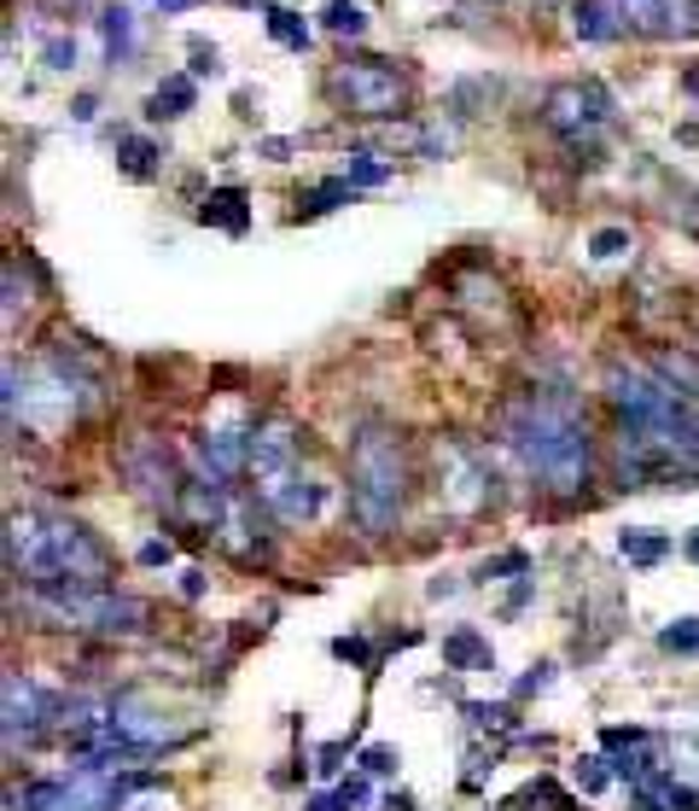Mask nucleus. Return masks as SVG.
<instances>
[{
	"label": "nucleus",
	"mask_w": 699,
	"mask_h": 811,
	"mask_svg": "<svg viewBox=\"0 0 699 811\" xmlns=\"http://www.w3.org/2000/svg\"><path fill=\"white\" fill-rule=\"evenodd\" d=\"M7 561L30 584H94V590H111L106 543L65 514H41V509L12 514L7 520Z\"/></svg>",
	"instance_id": "1"
},
{
	"label": "nucleus",
	"mask_w": 699,
	"mask_h": 811,
	"mask_svg": "<svg viewBox=\"0 0 699 811\" xmlns=\"http://www.w3.org/2000/svg\"><path fill=\"white\" fill-rule=\"evenodd\" d=\"M507 444L548 491H583L589 484V427L566 403H519L507 415Z\"/></svg>",
	"instance_id": "2"
},
{
	"label": "nucleus",
	"mask_w": 699,
	"mask_h": 811,
	"mask_svg": "<svg viewBox=\"0 0 699 811\" xmlns=\"http://www.w3.org/2000/svg\"><path fill=\"white\" fill-rule=\"evenodd\" d=\"M408 497V461L402 444L385 427H362L356 444H350V514H356L362 532H390L402 514Z\"/></svg>",
	"instance_id": "3"
},
{
	"label": "nucleus",
	"mask_w": 699,
	"mask_h": 811,
	"mask_svg": "<svg viewBox=\"0 0 699 811\" xmlns=\"http://www.w3.org/2000/svg\"><path fill=\"white\" fill-rule=\"evenodd\" d=\"M333 88H338V99H344L356 117H397L402 99H408L402 76L390 71V65H374V58H362V65H344V71L333 76Z\"/></svg>",
	"instance_id": "4"
},
{
	"label": "nucleus",
	"mask_w": 699,
	"mask_h": 811,
	"mask_svg": "<svg viewBox=\"0 0 699 811\" xmlns=\"http://www.w3.org/2000/svg\"><path fill=\"white\" fill-rule=\"evenodd\" d=\"M606 111H612V99L594 88V83H560L548 99H542V117H548V129H560V135H583V129H601L606 124Z\"/></svg>",
	"instance_id": "5"
},
{
	"label": "nucleus",
	"mask_w": 699,
	"mask_h": 811,
	"mask_svg": "<svg viewBox=\"0 0 699 811\" xmlns=\"http://www.w3.org/2000/svg\"><path fill=\"white\" fill-rule=\"evenodd\" d=\"M251 473L262 491H275L280 479L298 473V433L286 427V420H269V427L251 433Z\"/></svg>",
	"instance_id": "6"
},
{
	"label": "nucleus",
	"mask_w": 699,
	"mask_h": 811,
	"mask_svg": "<svg viewBox=\"0 0 699 811\" xmlns=\"http://www.w3.org/2000/svg\"><path fill=\"white\" fill-rule=\"evenodd\" d=\"M53 695H41V689L24 677V672H7V747H18V736H35L41 724H47V713H53Z\"/></svg>",
	"instance_id": "7"
},
{
	"label": "nucleus",
	"mask_w": 699,
	"mask_h": 811,
	"mask_svg": "<svg viewBox=\"0 0 699 811\" xmlns=\"http://www.w3.org/2000/svg\"><path fill=\"white\" fill-rule=\"evenodd\" d=\"M443 456L455 461V479H443L438 491H449V502H455V509H478V502L490 497V468H484L472 450H461V444H449Z\"/></svg>",
	"instance_id": "8"
},
{
	"label": "nucleus",
	"mask_w": 699,
	"mask_h": 811,
	"mask_svg": "<svg viewBox=\"0 0 699 811\" xmlns=\"http://www.w3.org/2000/svg\"><path fill=\"white\" fill-rule=\"evenodd\" d=\"M443 660L455 665V672H466V665H478V672H490L496 665V654H490V642L478 637V631H455L443 642Z\"/></svg>",
	"instance_id": "9"
},
{
	"label": "nucleus",
	"mask_w": 699,
	"mask_h": 811,
	"mask_svg": "<svg viewBox=\"0 0 699 811\" xmlns=\"http://www.w3.org/2000/svg\"><path fill=\"white\" fill-rule=\"evenodd\" d=\"M619 555L635 561V566H659V561L670 555V537H665V532H647V525H635V532L619 537Z\"/></svg>",
	"instance_id": "10"
},
{
	"label": "nucleus",
	"mask_w": 699,
	"mask_h": 811,
	"mask_svg": "<svg viewBox=\"0 0 699 811\" xmlns=\"http://www.w3.org/2000/svg\"><path fill=\"white\" fill-rule=\"evenodd\" d=\"M198 216H204V222H222L228 234H245V193H239V188H222V193L204 199Z\"/></svg>",
	"instance_id": "11"
},
{
	"label": "nucleus",
	"mask_w": 699,
	"mask_h": 811,
	"mask_svg": "<svg viewBox=\"0 0 699 811\" xmlns=\"http://www.w3.org/2000/svg\"><path fill=\"white\" fill-rule=\"evenodd\" d=\"M193 106V76H170V83H163L158 94H152V117H181V111H187Z\"/></svg>",
	"instance_id": "12"
},
{
	"label": "nucleus",
	"mask_w": 699,
	"mask_h": 811,
	"mask_svg": "<svg viewBox=\"0 0 699 811\" xmlns=\"http://www.w3.org/2000/svg\"><path fill=\"white\" fill-rule=\"evenodd\" d=\"M571 18H578V35H589V42H612V35H619L612 12H606V7H594V0H589V7H578Z\"/></svg>",
	"instance_id": "13"
},
{
	"label": "nucleus",
	"mask_w": 699,
	"mask_h": 811,
	"mask_svg": "<svg viewBox=\"0 0 699 811\" xmlns=\"http://www.w3.org/2000/svg\"><path fill=\"white\" fill-rule=\"evenodd\" d=\"M659 648L665 654H699V619H676L659 631Z\"/></svg>",
	"instance_id": "14"
},
{
	"label": "nucleus",
	"mask_w": 699,
	"mask_h": 811,
	"mask_svg": "<svg viewBox=\"0 0 699 811\" xmlns=\"http://www.w3.org/2000/svg\"><path fill=\"white\" fill-rule=\"evenodd\" d=\"M397 765H402V754H397L390 741L362 747V777H397Z\"/></svg>",
	"instance_id": "15"
},
{
	"label": "nucleus",
	"mask_w": 699,
	"mask_h": 811,
	"mask_svg": "<svg viewBox=\"0 0 699 811\" xmlns=\"http://www.w3.org/2000/svg\"><path fill=\"white\" fill-rule=\"evenodd\" d=\"M152 140H140V135H129V140H122V170H129L135 181H147L152 175Z\"/></svg>",
	"instance_id": "16"
},
{
	"label": "nucleus",
	"mask_w": 699,
	"mask_h": 811,
	"mask_svg": "<svg viewBox=\"0 0 699 811\" xmlns=\"http://www.w3.org/2000/svg\"><path fill=\"white\" fill-rule=\"evenodd\" d=\"M362 7H350V0H333V7H326V30L333 35H362Z\"/></svg>",
	"instance_id": "17"
},
{
	"label": "nucleus",
	"mask_w": 699,
	"mask_h": 811,
	"mask_svg": "<svg viewBox=\"0 0 699 811\" xmlns=\"http://www.w3.org/2000/svg\"><path fill=\"white\" fill-rule=\"evenodd\" d=\"M344 199H350V181H326V188H315L310 199H303V211H310V216H321V211L344 205Z\"/></svg>",
	"instance_id": "18"
},
{
	"label": "nucleus",
	"mask_w": 699,
	"mask_h": 811,
	"mask_svg": "<svg viewBox=\"0 0 699 811\" xmlns=\"http://www.w3.org/2000/svg\"><path fill=\"white\" fill-rule=\"evenodd\" d=\"M385 175H390V170H385V164H374V158H350V170H344L350 188H379Z\"/></svg>",
	"instance_id": "19"
},
{
	"label": "nucleus",
	"mask_w": 699,
	"mask_h": 811,
	"mask_svg": "<svg viewBox=\"0 0 699 811\" xmlns=\"http://www.w3.org/2000/svg\"><path fill=\"white\" fill-rule=\"evenodd\" d=\"M333 654L350 660V665H362V672H374V648H367V637H338Z\"/></svg>",
	"instance_id": "20"
},
{
	"label": "nucleus",
	"mask_w": 699,
	"mask_h": 811,
	"mask_svg": "<svg viewBox=\"0 0 699 811\" xmlns=\"http://www.w3.org/2000/svg\"><path fill=\"white\" fill-rule=\"evenodd\" d=\"M578 782H583V794H601V788L612 782L606 759H578Z\"/></svg>",
	"instance_id": "21"
},
{
	"label": "nucleus",
	"mask_w": 699,
	"mask_h": 811,
	"mask_svg": "<svg viewBox=\"0 0 699 811\" xmlns=\"http://www.w3.org/2000/svg\"><path fill=\"white\" fill-rule=\"evenodd\" d=\"M589 252L594 257H619V252H630V234L624 228H601V234L589 239Z\"/></svg>",
	"instance_id": "22"
},
{
	"label": "nucleus",
	"mask_w": 699,
	"mask_h": 811,
	"mask_svg": "<svg viewBox=\"0 0 699 811\" xmlns=\"http://www.w3.org/2000/svg\"><path fill=\"white\" fill-rule=\"evenodd\" d=\"M269 30L280 35V42H292V47H303V42H310V30H303V24H292V12H269Z\"/></svg>",
	"instance_id": "23"
},
{
	"label": "nucleus",
	"mask_w": 699,
	"mask_h": 811,
	"mask_svg": "<svg viewBox=\"0 0 699 811\" xmlns=\"http://www.w3.org/2000/svg\"><path fill=\"white\" fill-rule=\"evenodd\" d=\"M502 573H530V555L513 549V555H502V561H484V566H478V578H502Z\"/></svg>",
	"instance_id": "24"
},
{
	"label": "nucleus",
	"mask_w": 699,
	"mask_h": 811,
	"mask_svg": "<svg viewBox=\"0 0 699 811\" xmlns=\"http://www.w3.org/2000/svg\"><path fill=\"white\" fill-rule=\"evenodd\" d=\"M170 561H175L170 543H158V537H152V543H140V566H170Z\"/></svg>",
	"instance_id": "25"
},
{
	"label": "nucleus",
	"mask_w": 699,
	"mask_h": 811,
	"mask_svg": "<svg viewBox=\"0 0 699 811\" xmlns=\"http://www.w3.org/2000/svg\"><path fill=\"white\" fill-rule=\"evenodd\" d=\"M344 754H350V741H333V747H321V765H315V770H321V777H333Z\"/></svg>",
	"instance_id": "26"
},
{
	"label": "nucleus",
	"mask_w": 699,
	"mask_h": 811,
	"mask_svg": "<svg viewBox=\"0 0 699 811\" xmlns=\"http://www.w3.org/2000/svg\"><path fill=\"white\" fill-rule=\"evenodd\" d=\"M338 800H344V805H362V800H367V777H350V782H338Z\"/></svg>",
	"instance_id": "27"
},
{
	"label": "nucleus",
	"mask_w": 699,
	"mask_h": 811,
	"mask_svg": "<svg viewBox=\"0 0 699 811\" xmlns=\"http://www.w3.org/2000/svg\"><path fill=\"white\" fill-rule=\"evenodd\" d=\"M548 672H553V665H537V672L519 683V695H537V689H548Z\"/></svg>",
	"instance_id": "28"
},
{
	"label": "nucleus",
	"mask_w": 699,
	"mask_h": 811,
	"mask_svg": "<svg viewBox=\"0 0 699 811\" xmlns=\"http://www.w3.org/2000/svg\"><path fill=\"white\" fill-rule=\"evenodd\" d=\"M181 596H193V601L204 596V573H198V566H193V573H181Z\"/></svg>",
	"instance_id": "29"
},
{
	"label": "nucleus",
	"mask_w": 699,
	"mask_h": 811,
	"mask_svg": "<svg viewBox=\"0 0 699 811\" xmlns=\"http://www.w3.org/2000/svg\"><path fill=\"white\" fill-rule=\"evenodd\" d=\"M385 811H415V794H385Z\"/></svg>",
	"instance_id": "30"
},
{
	"label": "nucleus",
	"mask_w": 699,
	"mask_h": 811,
	"mask_svg": "<svg viewBox=\"0 0 699 811\" xmlns=\"http://www.w3.org/2000/svg\"><path fill=\"white\" fill-rule=\"evenodd\" d=\"M158 7H163V12H181V7H187V0H158Z\"/></svg>",
	"instance_id": "31"
},
{
	"label": "nucleus",
	"mask_w": 699,
	"mask_h": 811,
	"mask_svg": "<svg viewBox=\"0 0 699 811\" xmlns=\"http://www.w3.org/2000/svg\"><path fill=\"white\" fill-rule=\"evenodd\" d=\"M688 561H699V532L688 537Z\"/></svg>",
	"instance_id": "32"
},
{
	"label": "nucleus",
	"mask_w": 699,
	"mask_h": 811,
	"mask_svg": "<svg viewBox=\"0 0 699 811\" xmlns=\"http://www.w3.org/2000/svg\"><path fill=\"white\" fill-rule=\"evenodd\" d=\"M624 7H635V0H624Z\"/></svg>",
	"instance_id": "33"
}]
</instances>
